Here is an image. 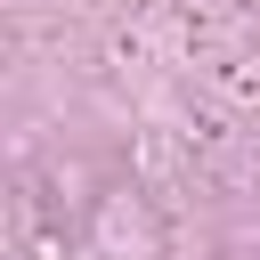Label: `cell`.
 Listing matches in <instances>:
<instances>
[]
</instances>
